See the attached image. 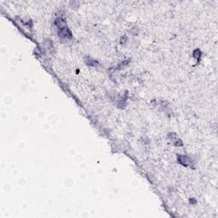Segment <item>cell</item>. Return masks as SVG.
Listing matches in <instances>:
<instances>
[{"label":"cell","mask_w":218,"mask_h":218,"mask_svg":"<svg viewBox=\"0 0 218 218\" xmlns=\"http://www.w3.org/2000/svg\"><path fill=\"white\" fill-rule=\"evenodd\" d=\"M179 162H180L181 164L184 165H187V164H189V163L191 162V160H190V159L187 158V156H180V157H179Z\"/></svg>","instance_id":"7a4b0ae2"},{"label":"cell","mask_w":218,"mask_h":218,"mask_svg":"<svg viewBox=\"0 0 218 218\" xmlns=\"http://www.w3.org/2000/svg\"><path fill=\"white\" fill-rule=\"evenodd\" d=\"M58 34H59V37L61 38V39L62 38V39H69V38H72V33H71V32L69 31V29L67 28V27H65L63 28H61L59 30Z\"/></svg>","instance_id":"6da1fadb"}]
</instances>
